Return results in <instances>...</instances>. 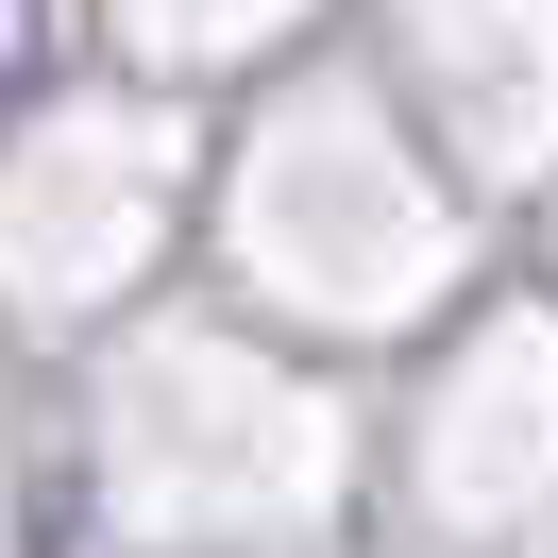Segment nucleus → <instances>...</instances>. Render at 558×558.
I'll return each mask as SVG.
<instances>
[{
  "mask_svg": "<svg viewBox=\"0 0 558 558\" xmlns=\"http://www.w3.org/2000/svg\"><path fill=\"white\" fill-rule=\"evenodd\" d=\"M51 69V0H0V119H17V85Z\"/></svg>",
  "mask_w": 558,
  "mask_h": 558,
  "instance_id": "f257e3e1",
  "label": "nucleus"
}]
</instances>
